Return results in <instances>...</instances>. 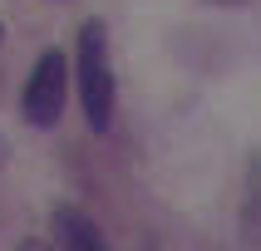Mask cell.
I'll return each instance as SVG.
<instances>
[{"label":"cell","mask_w":261,"mask_h":251,"mask_svg":"<svg viewBox=\"0 0 261 251\" xmlns=\"http://www.w3.org/2000/svg\"><path fill=\"white\" fill-rule=\"evenodd\" d=\"M55 246L59 251H109L103 227L84 207H55Z\"/></svg>","instance_id":"3"},{"label":"cell","mask_w":261,"mask_h":251,"mask_svg":"<svg viewBox=\"0 0 261 251\" xmlns=\"http://www.w3.org/2000/svg\"><path fill=\"white\" fill-rule=\"evenodd\" d=\"M15 251H59V246H55V241H40V236H30V241H20Z\"/></svg>","instance_id":"5"},{"label":"cell","mask_w":261,"mask_h":251,"mask_svg":"<svg viewBox=\"0 0 261 251\" xmlns=\"http://www.w3.org/2000/svg\"><path fill=\"white\" fill-rule=\"evenodd\" d=\"M64 99H69V59H64V49H44L40 64L25 79L20 114H25L30 128H55L64 118Z\"/></svg>","instance_id":"2"},{"label":"cell","mask_w":261,"mask_h":251,"mask_svg":"<svg viewBox=\"0 0 261 251\" xmlns=\"http://www.w3.org/2000/svg\"><path fill=\"white\" fill-rule=\"evenodd\" d=\"M242 232H247V241H261V158L251 162V182H247V207H242Z\"/></svg>","instance_id":"4"},{"label":"cell","mask_w":261,"mask_h":251,"mask_svg":"<svg viewBox=\"0 0 261 251\" xmlns=\"http://www.w3.org/2000/svg\"><path fill=\"white\" fill-rule=\"evenodd\" d=\"M202 5H222V10H232V5H247V0H202Z\"/></svg>","instance_id":"6"},{"label":"cell","mask_w":261,"mask_h":251,"mask_svg":"<svg viewBox=\"0 0 261 251\" xmlns=\"http://www.w3.org/2000/svg\"><path fill=\"white\" fill-rule=\"evenodd\" d=\"M74 74H79L84 123L94 133H109L114 128V103H118V79H114V54H109V25H103V20H84V25H79Z\"/></svg>","instance_id":"1"}]
</instances>
